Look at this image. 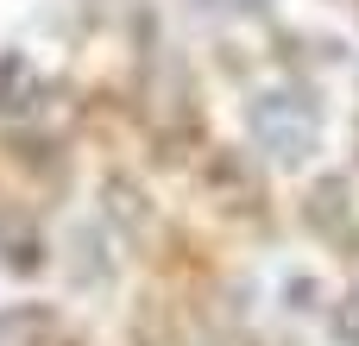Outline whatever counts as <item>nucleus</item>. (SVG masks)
I'll return each instance as SVG.
<instances>
[{
    "mask_svg": "<svg viewBox=\"0 0 359 346\" xmlns=\"http://www.w3.org/2000/svg\"><path fill=\"white\" fill-rule=\"evenodd\" d=\"M246 126H252V139L271 164H309L316 145H322V107L303 88H265L246 107Z\"/></svg>",
    "mask_w": 359,
    "mask_h": 346,
    "instance_id": "obj_1",
    "label": "nucleus"
},
{
    "mask_svg": "<svg viewBox=\"0 0 359 346\" xmlns=\"http://www.w3.org/2000/svg\"><path fill=\"white\" fill-rule=\"evenodd\" d=\"M0 346H76L50 303H13L0 309Z\"/></svg>",
    "mask_w": 359,
    "mask_h": 346,
    "instance_id": "obj_2",
    "label": "nucleus"
},
{
    "mask_svg": "<svg viewBox=\"0 0 359 346\" xmlns=\"http://www.w3.org/2000/svg\"><path fill=\"white\" fill-rule=\"evenodd\" d=\"M328 334H334V346H359V284L328 309Z\"/></svg>",
    "mask_w": 359,
    "mask_h": 346,
    "instance_id": "obj_3",
    "label": "nucleus"
},
{
    "mask_svg": "<svg viewBox=\"0 0 359 346\" xmlns=\"http://www.w3.org/2000/svg\"><path fill=\"white\" fill-rule=\"evenodd\" d=\"M334 214L347 221V183H341V177H334V183H322V189H316V202H309V221H316V227H334Z\"/></svg>",
    "mask_w": 359,
    "mask_h": 346,
    "instance_id": "obj_4",
    "label": "nucleus"
},
{
    "mask_svg": "<svg viewBox=\"0 0 359 346\" xmlns=\"http://www.w3.org/2000/svg\"><path fill=\"white\" fill-rule=\"evenodd\" d=\"M208 13H265V0H202Z\"/></svg>",
    "mask_w": 359,
    "mask_h": 346,
    "instance_id": "obj_5",
    "label": "nucleus"
}]
</instances>
